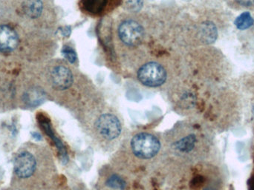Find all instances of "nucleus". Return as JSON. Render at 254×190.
Masks as SVG:
<instances>
[{
  "instance_id": "423d86ee",
  "label": "nucleus",
  "mask_w": 254,
  "mask_h": 190,
  "mask_svg": "<svg viewBox=\"0 0 254 190\" xmlns=\"http://www.w3.org/2000/svg\"><path fill=\"white\" fill-rule=\"evenodd\" d=\"M18 45V36L16 31L7 26H0V52L9 53L14 50Z\"/></svg>"
},
{
  "instance_id": "7ed1b4c3",
  "label": "nucleus",
  "mask_w": 254,
  "mask_h": 190,
  "mask_svg": "<svg viewBox=\"0 0 254 190\" xmlns=\"http://www.w3.org/2000/svg\"><path fill=\"white\" fill-rule=\"evenodd\" d=\"M15 176L19 179H28L36 172L37 167V159L31 152L22 151L16 155L13 164Z\"/></svg>"
},
{
  "instance_id": "9d476101",
  "label": "nucleus",
  "mask_w": 254,
  "mask_h": 190,
  "mask_svg": "<svg viewBox=\"0 0 254 190\" xmlns=\"http://www.w3.org/2000/svg\"><path fill=\"white\" fill-rule=\"evenodd\" d=\"M197 138L195 134H190L176 143V148L181 152H189L195 147Z\"/></svg>"
},
{
  "instance_id": "a211bd4d",
  "label": "nucleus",
  "mask_w": 254,
  "mask_h": 190,
  "mask_svg": "<svg viewBox=\"0 0 254 190\" xmlns=\"http://www.w3.org/2000/svg\"><path fill=\"white\" fill-rule=\"evenodd\" d=\"M252 114H253L254 118V106L253 107V110H252Z\"/></svg>"
},
{
  "instance_id": "4468645a",
  "label": "nucleus",
  "mask_w": 254,
  "mask_h": 190,
  "mask_svg": "<svg viewBox=\"0 0 254 190\" xmlns=\"http://www.w3.org/2000/svg\"><path fill=\"white\" fill-rule=\"evenodd\" d=\"M63 54H64V57L71 63H74L77 59V55H76L75 52L71 48L68 47V46H65L64 48Z\"/></svg>"
},
{
  "instance_id": "0eeeda50",
  "label": "nucleus",
  "mask_w": 254,
  "mask_h": 190,
  "mask_svg": "<svg viewBox=\"0 0 254 190\" xmlns=\"http://www.w3.org/2000/svg\"><path fill=\"white\" fill-rule=\"evenodd\" d=\"M52 80L55 89L65 90L72 84V74L66 67L60 65L55 67L52 71Z\"/></svg>"
},
{
  "instance_id": "20e7f679",
  "label": "nucleus",
  "mask_w": 254,
  "mask_h": 190,
  "mask_svg": "<svg viewBox=\"0 0 254 190\" xmlns=\"http://www.w3.org/2000/svg\"><path fill=\"white\" fill-rule=\"evenodd\" d=\"M97 128L104 138L113 140L121 134L122 125L117 117L111 114H105L98 118Z\"/></svg>"
},
{
  "instance_id": "f257e3e1",
  "label": "nucleus",
  "mask_w": 254,
  "mask_h": 190,
  "mask_svg": "<svg viewBox=\"0 0 254 190\" xmlns=\"http://www.w3.org/2000/svg\"><path fill=\"white\" fill-rule=\"evenodd\" d=\"M131 146L136 156L142 159H149L157 155L161 145L155 136L147 133H141L133 137Z\"/></svg>"
},
{
  "instance_id": "2eb2a0df",
  "label": "nucleus",
  "mask_w": 254,
  "mask_h": 190,
  "mask_svg": "<svg viewBox=\"0 0 254 190\" xmlns=\"http://www.w3.org/2000/svg\"><path fill=\"white\" fill-rule=\"evenodd\" d=\"M242 5L250 6L254 4V0H236Z\"/></svg>"
},
{
  "instance_id": "6e6552de",
  "label": "nucleus",
  "mask_w": 254,
  "mask_h": 190,
  "mask_svg": "<svg viewBox=\"0 0 254 190\" xmlns=\"http://www.w3.org/2000/svg\"><path fill=\"white\" fill-rule=\"evenodd\" d=\"M24 11L29 17L37 18L43 10V4L40 0H27L23 5Z\"/></svg>"
},
{
  "instance_id": "dca6fc26",
  "label": "nucleus",
  "mask_w": 254,
  "mask_h": 190,
  "mask_svg": "<svg viewBox=\"0 0 254 190\" xmlns=\"http://www.w3.org/2000/svg\"><path fill=\"white\" fill-rule=\"evenodd\" d=\"M249 190H254V174L249 179Z\"/></svg>"
},
{
  "instance_id": "f3484780",
  "label": "nucleus",
  "mask_w": 254,
  "mask_h": 190,
  "mask_svg": "<svg viewBox=\"0 0 254 190\" xmlns=\"http://www.w3.org/2000/svg\"><path fill=\"white\" fill-rule=\"evenodd\" d=\"M204 190H218L216 189H214V188H207V189Z\"/></svg>"
},
{
  "instance_id": "39448f33",
  "label": "nucleus",
  "mask_w": 254,
  "mask_h": 190,
  "mask_svg": "<svg viewBox=\"0 0 254 190\" xmlns=\"http://www.w3.org/2000/svg\"><path fill=\"white\" fill-rule=\"evenodd\" d=\"M121 40L128 46H136L141 42L143 37V28L137 22L127 20L119 27Z\"/></svg>"
},
{
  "instance_id": "f03ea898",
  "label": "nucleus",
  "mask_w": 254,
  "mask_h": 190,
  "mask_svg": "<svg viewBox=\"0 0 254 190\" xmlns=\"http://www.w3.org/2000/svg\"><path fill=\"white\" fill-rule=\"evenodd\" d=\"M139 80L145 86L157 87L165 82L167 73L165 69L156 63L145 64L137 73Z\"/></svg>"
},
{
  "instance_id": "ddd939ff",
  "label": "nucleus",
  "mask_w": 254,
  "mask_h": 190,
  "mask_svg": "<svg viewBox=\"0 0 254 190\" xmlns=\"http://www.w3.org/2000/svg\"><path fill=\"white\" fill-rule=\"evenodd\" d=\"M107 185V186L110 187V188H114V189L122 190L125 188L126 184H125L124 180H122L119 176H113L108 179Z\"/></svg>"
},
{
  "instance_id": "1a4fd4ad",
  "label": "nucleus",
  "mask_w": 254,
  "mask_h": 190,
  "mask_svg": "<svg viewBox=\"0 0 254 190\" xmlns=\"http://www.w3.org/2000/svg\"><path fill=\"white\" fill-rule=\"evenodd\" d=\"M201 36L204 38V41L207 43H213L217 37V30L214 24L207 22L203 24L201 28Z\"/></svg>"
},
{
  "instance_id": "9b49d317",
  "label": "nucleus",
  "mask_w": 254,
  "mask_h": 190,
  "mask_svg": "<svg viewBox=\"0 0 254 190\" xmlns=\"http://www.w3.org/2000/svg\"><path fill=\"white\" fill-rule=\"evenodd\" d=\"M254 20L251 13L249 12H245L236 19L235 25L238 29L246 30L251 28L254 25Z\"/></svg>"
},
{
  "instance_id": "f8f14e48",
  "label": "nucleus",
  "mask_w": 254,
  "mask_h": 190,
  "mask_svg": "<svg viewBox=\"0 0 254 190\" xmlns=\"http://www.w3.org/2000/svg\"><path fill=\"white\" fill-rule=\"evenodd\" d=\"M107 0H86L85 5L90 11L99 12L107 4Z\"/></svg>"
}]
</instances>
